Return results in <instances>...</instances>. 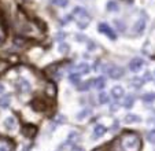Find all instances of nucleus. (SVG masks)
Wrapping results in <instances>:
<instances>
[{
  "label": "nucleus",
  "instance_id": "1",
  "mask_svg": "<svg viewBox=\"0 0 155 151\" xmlns=\"http://www.w3.org/2000/svg\"><path fill=\"white\" fill-rule=\"evenodd\" d=\"M97 30H99L102 35H106L108 39H111V40H115V39H117L115 32L111 29V26H110V25H107L106 22L99 23V25H97Z\"/></svg>",
  "mask_w": 155,
  "mask_h": 151
},
{
  "label": "nucleus",
  "instance_id": "2",
  "mask_svg": "<svg viewBox=\"0 0 155 151\" xmlns=\"http://www.w3.org/2000/svg\"><path fill=\"white\" fill-rule=\"evenodd\" d=\"M22 135L25 137H28V139H33L37 135V128L33 124H25L22 126Z\"/></svg>",
  "mask_w": 155,
  "mask_h": 151
},
{
  "label": "nucleus",
  "instance_id": "3",
  "mask_svg": "<svg viewBox=\"0 0 155 151\" xmlns=\"http://www.w3.org/2000/svg\"><path fill=\"white\" fill-rule=\"evenodd\" d=\"M124 143H125V147L129 148V150H133V148H136L139 146V139L136 135H129V136H125V139H124Z\"/></svg>",
  "mask_w": 155,
  "mask_h": 151
},
{
  "label": "nucleus",
  "instance_id": "4",
  "mask_svg": "<svg viewBox=\"0 0 155 151\" xmlns=\"http://www.w3.org/2000/svg\"><path fill=\"white\" fill-rule=\"evenodd\" d=\"M143 65H144V61L141 58H133L129 62V69H130V72L137 73L143 67Z\"/></svg>",
  "mask_w": 155,
  "mask_h": 151
},
{
  "label": "nucleus",
  "instance_id": "5",
  "mask_svg": "<svg viewBox=\"0 0 155 151\" xmlns=\"http://www.w3.org/2000/svg\"><path fill=\"white\" fill-rule=\"evenodd\" d=\"M124 74H125V72H124V69L120 66H113L111 69L108 70V76H110L113 80H120Z\"/></svg>",
  "mask_w": 155,
  "mask_h": 151
},
{
  "label": "nucleus",
  "instance_id": "6",
  "mask_svg": "<svg viewBox=\"0 0 155 151\" xmlns=\"http://www.w3.org/2000/svg\"><path fill=\"white\" fill-rule=\"evenodd\" d=\"M30 106H32V109L35 111H37V113H43V111H45V103L41 100V99H33L32 103H30Z\"/></svg>",
  "mask_w": 155,
  "mask_h": 151
},
{
  "label": "nucleus",
  "instance_id": "7",
  "mask_svg": "<svg viewBox=\"0 0 155 151\" xmlns=\"http://www.w3.org/2000/svg\"><path fill=\"white\" fill-rule=\"evenodd\" d=\"M144 30H146V19H144V18H140V19L135 23V26H133V32H135L136 35H141Z\"/></svg>",
  "mask_w": 155,
  "mask_h": 151
},
{
  "label": "nucleus",
  "instance_id": "8",
  "mask_svg": "<svg viewBox=\"0 0 155 151\" xmlns=\"http://www.w3.org/2000/svg\"><path fill=\"white\" fill-rule=\"evenodd\" d=\"M45 95L48 96V98H55L56 96V84L52 81H50L47 84V87H45Z\"/></svg>",
  "mask_w": 155,
  "mask_h": 151
},
{
  "label": "nucleus",
  "instance_id": "9",
  "mask_svg": "<svg viewBox=\"0 0 155 151\" xmlns=\"http://www.w3.org/2000/svg\"><path fill=\"white\" fill-rule=\"evenodd\" d=\"M106 132H107V128H106L104 125H96L94 129V137L95 139H99V137L104 136Z\"/></svg>",
  "mask_w": 155,
  "mask_h": 151
},
{
  "label": "nucleus",
  "instance_id": "10",
  "mask_svg": "<svg viewBox=\"0 0 155 151\" xmlns=\"http://www.w3.org/2000/svg\"><path fill=\"white\" fill-rule=\"evenodd\" d=\"M124 93H125V91H124L122 87H120V85H115V87L111 88V96L115 99H120L124 96Z\"/></svg>",
  "mask_w": 155,
  "mask_h": 151
},
{
  "label": "nucleus",
  "instance_id": "11",
  "mask_svg": "<svg viewBox=\"0 0 155 151\" xmlns=\"http://www.w3.org/2000/svg\"><path fill=\"white\" fill-rule=\"evenodd\" d=\"M141 118L139 116H136V114H126L125 118H124V122H126V124H136V122H140Z\"/></svg>",
  "mask_w": 155,
  "mask_h": 151
},
{
  "label": "nucleus",
  "instance_id": "12",
  "mask_svg": "<svg viewBox=\"0 0 155 151\" xmlns=\"http://www.w3.org/2000/svg\"><path fill=\"white\" fill-rule=\"evenodd\" d=\"M4 126H6L8 131H12V129L17 126L15 118H12V117H8V118H6V121H4Z\"/></svg>",
  "mask_w": 155,
  "mask_h": 151
},
{
  "label": "nucleus",
  "instance_id": "13",
  "mask_svg": "<svg viewBox=\"0 0 155 151\" xmlns=\"http://www.w3.org/2000/svg\"><path fill=\"white\" fill-rule=\"evenodd\" d=\"M94 87L96 88V89H103V88L106 87V80L103 79V77H97V79H95L94 81Z\"/></svg>",
  "mask_w": 155,
  "mask_h": 151
},
{
  "label": "nucleus",
  "instance_id": "14",
  "mask_svg": "<svg viewBox=\"0 0 155 151\" xmlns=\"http://www.w3.org/2000/svg\"><path fill=\"white\" fill-rule=\"evenodd\" d=\"M77 73H78V74H87V73H89V65L80 63L78 66H77Z\"/></svg>",
  "mask_w": 155,
  "mask_h": 151
},
{
  "label": "nucleus",
  "instance_id": "15",
  "mask_svg": "<svg viewBox=\"0 0 155 151\" xmlns=\"http://www.w3.org/2000/svg\"><path fill=\"white\" fill-rule=\"evenodd\" d=\"M73 15L74 17H78V18H84V17H87V11H85L82 7H76V8L73 10Z\"/></svg>",
  "mask_w": 155,
  "mask_h": 151
},
{
  "label": "nucleus",
  "instance_id": "16",
  "mask_svg": "<svg viewBox=\"0 0 155 151\" xmlns=\"http://www.w3.org/2000/svg\"><path fill=\"white\" fill-rule=\"evenodd\" d=\"M133 103H135V98L132 95H129V96H126L125 98V100H124V107H126V109H132V106H133Z\"/></svg>",
  "mask_w": 155,
  "mask_h": 151
},
{
  "label": "nucleus",
  "instance_id": "17",
  "mask_svg": "<svg viewBox=\"0 0 155 151\" xmlns=\"http://www.w3.org/2000/svg\"><path fill=\"white\" fill-rule=\"evenodd\" d=\"M50 2L54 6H58V7H66L69 4V0H50Z\"/></svg>",
  "mask_w": 155,
  "mask_h": 151
},
{
  "label": "nucleus",
  "instance_id": "18",
  "mask_svg": "<svg viewBox=\"0 0 155 151\" xmlns=\"http://www.w3.org/2000/svg\"><path fill=\"white\" fill-rule=\"evenodd\" d=\"M69 81L71 82V84H78L80 82V74L78 73H73V74L69 76Z\"/></svg>",
  "mask_w": 155,
  "mask_h": 151
},
{
  "label": "nucleus",
  "instance_id": "19",
  "mask_svg": "<svg viewBox=\"0 0 155 151\" xmlns=\"http://www.w3.org/2000/svg\"><path fill=\"white\" fill-rule=\"evenodd\" d=\"M77 87H78V91H88L89 89V87H91V82L89 81H85V82H78L77 84Z\"/></svg>",
  "mask_w": 155,
  "mask_h": 151
},
{
  "label": "nucleus",
  "instance_id": "20",
  "mask_svg": "<svg viewBox=\"0 0 155 151\" xmlns=\"http://www.w3.org/2000/svg\"><path fill=\"white\" fill-rule=\"evenodd\" d=\"M8 105H10V96H4V98L0 99V107L6 109L8 107Z\"/></svg>",
  "mask_w": 155,
  "mask_h": 151
},
{
  "label": "nucleus",
  "instance_id": "21",
  "mask_svg": "<svg viewBox=\"0 0 155 151\" xmlns=\"http://www.w3.org/2000/svg\"><path fill=\"white\" fill-rule=\"evenodd\" d=\"M107 10L108 11H113V12L118 11V4L115 3V2H108L107 3Z\"/></svg>",
  "mask_w": 155,
  "mask_h": 151
},
{
  "label": "nucleus",
  "instance_id": "22",
  "mask_svg": "<svg viewBox=\"0 0 155 151\" xmlns=\"http://www.w3.org/2000/svg\"><path fill=\"white\" fill-rule=\"evenodd\" d=\"M99 103L100 105H106V103H108V96L106 95L104 92L99 93Z\"/></svg>",
  "mask_w": 155,
  "mask_h": 151
},
{
  "label": "nucleus",
  "instance_id": "23",
  "mask_svg": "<svg viewBox=\"0 0 155 151\" xmlns=\"http://www.w3.org/2000/svg\"><path fill=\"white\" fill-rule=\"evenodd\" d=\"M143 100L144 102H147V103L154 102L155 100V93H146V95L143 96Z\"/></svg>",
  "mask_w": 155,
  "mask_h": 151
},
{
  "label": "nucleus",
  "instance_id": "24",
  "mask_svg": "<svg viewBox=\"0 0 155 151\" xmlns=\"http://www.w3.org/2000/svg\"><path fill=\"white\" fill-rule=\"evenodd\" d=\"M21 88H22L21 91H24V92H29L30 91V84L26 81V80H24V81L21 82Z\"/></svg>",
  "mask_w": 155,
  "mask_h": 151
},
{
  "label": "nucleus",
  "instance_id": "25",
  "mask_svg": "<svg viewBox=\"0 0 155 151\" xmlns=\"http://www.w3.org/2000/svg\"><path fill=\"white\" fill-rule=\"evenodd\" d=\"M147 139H148V142H150V143L155 144V131L148 132V135H147Z\"/></svg>",
  "mask_w": 155,
  "mask_h": 151
},
{
  "label": "nucleus",
  "instance_id": "26",
  "mask_svg": "<svg viewBox=\"0 0 155 151\" xmlns=\"http://www.w3.org/2000/svg\"><path fill=\"white\" fill-rule=\"evenodd\" d=\"M6 40V30L2 28V25H0V45L3 44V41Z\"/></svg>",
  "mask_w": 155,
  "mask_h": 151
},
{
  "label": "nucleus",
  "instance_id": "27",
  "mask_svg": "<svg viewBox=\"0 0 155 151\" xmlns=\"http://www.w3.org/2000/svg\"><path fill=\"white\" fill-rule=\"evenodd\" d=\"M66 51H69V45H66V44H61L59 45V52H66Z\"/></svg>",
  "mask_w": 155,
  "mask_h": 151
},
{
  "label": "nucleus",
  "instance_id": "28",
  "mask_svg": "<svg viewBox=\"0 0 155 151\" xmlns=\"http://www.w3.org/2000/svg\"><path fill=\"white\" fill-rule=\"evenodd\" d=\"M115 23H117V26H118V29H120V30H125L126 29L125 23L121 22V21H115Z\"/></svg>",
  "mask_w": 155,
  "mask_h": 151
},
{
  "label": "nucleus",
  "instance_id": "29",
  "mask_svg": "<svg viewBox=\"0 0 155 151\" xmlns=\"http://www.w3.org/2000/svg\"><path fill=\"white\" fill-rule=\"evenodd\" d=\"M88 113H89V111H88V110H84V111H82V113H81V114H78V116H77V118H78V119L84 118V117H85V116H87V114H88Z\"/></svg>",
  "mask_w": 155,
  "mask_h": 151
},
{
  "label": "nucleus",
  "instance_id": "30",
  "mask_svg": "<svg viewBox=\"0 0 155 151\" xmlns=\"http://www.w3.org/2000/svg\"><path fill=\"white\" fill-rule=\"evenodd\" d=\"M18 61H19V59H18L17 55H11V58H10V62H14V63H17Z\"/></svg>",
  "mask_w": 155,
  "mask_h": 151
},
{
  "label": "nucleus",
  "instance_id": "31",
  "mask_svg": "<svg viewBox=\"0 0 155 151\" xmlns=\"http://www.w3.org/2000/svg\"><path fill=\"white\" fill-rule=\"evenodd\" d=\"M71 151H84V148L82 147H78V146H76V147H73V150Z\"/></svg>",
  "mask_w": 155,
  "mask_h": 151
},
{
  "label": "nucleus",
  "instance_id": "32",
  "mask_svg": "<svg viewBox=\"0 0 155 151\" xmlns=\"http://www.w3.org/2000/svg\"><path fill=\"white\" fill-rule=\"evenodd\" d=\"M4 92V87L3 85H0V93H3Z\"/></svg>",
  "mask_w": 155,
  "mask_h": 151
},
{
  "label": "nucleus",
  "instance_id": "33",
  "mask_svg": "<svg viewBox=\"0 0 155 151\" xmlns=\"http://www.w3.org/2000/svg\"><path fill=\"white\" fill-rule=\"evenodd\" d=\"M0 151H7V150H6L4 147H0Z\"/></svg>",
  "mask_w": 155,
  "mask_h": 151
},
{
  "label": "nucleus",
  "instance_id": "34",
  "mask_svg": "<svg viewBox=\"0 0 155 151\" xmlns=\"http://www.w3.org/2000/svg\"><path fill=\"white\" fill-rule=\"evenodd\" d=\"M94 151H102V150H100V148H96V150H94Z\"/></svg>",
  "mask_w": 155,
  "mask_h": 151
}]
</instances>
